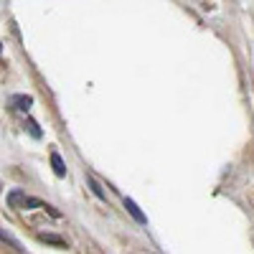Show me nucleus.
<instances>
[{
  "label": "nucleus",
  "mask_w": 254,
  "mask_h": 254,
  "mask_svg": "<svg viewBox=\"0 0 254 254\" xmlns=\"http://www.w3.org/2000/svg\"><path fill=\"white\" fill-rule=\"evenodd\" d=\"M28 127H31V135H33V137H41V130H38V125H36L33 120L28 122Z\"/></svg>",
  "instance_id": "6e6552de"
},
{
  "label": "nucleus",
  "mask_w": 254,
  "mask_h": 254,
  "mask_svg": "<svg viewBox=\"0 0 254 254\" xmlns=\"http://www.w3.org/2000/svg\"><path fill=\"white\" fill-rule=\"evenodd\" d=\"M23 201H26V193H23V190L15 188V190H10V193H8V203H10L13 208H15L18 203H23Z\"/></svg>",
  "instance_id": "20e7f679"
},
{
  "label": "nucleus",
  "mask_w": 254,
  "mask_h": 254,
  "mask_svg": "<svg viewBox=\"0 0 254 254\" xmlns=\"http://www.w3.org/2000/svg\"><path fill=\"white\" fill-rule=\"evenodd\" d=\"M31 102H33L31 97H15V104H18V110H23V112H26V110L31 107Z\"/></svg>",
  "instance_id": "423d86ee"
},
{
  "label": "nucleus",
  "mask_w": 254,
  "mask_h": 254,
  "mask_svg": "<svg viewBox=\"0 0 254 254\" xmlns=\"http://www.w3.org/2000/svg\"><path fill=\"white\" fill-rule=\"evenodd\" d=\"M125 208H127V214H130L137 224H145V221H147V219H145V214L140 211V206H137L132 198H125Z\"/></svg>",
  "instance_id": "f257e3e1"
},
{
  "label": "nucleus",
  "mask_w": 254,
  "mask_h": 254,
  "mask_svg": "<svg viewBox=\"0 0 254 254\" xmlns=\"http://www.w3.org/2000/svg\"><path fill=\"white\" fill-rule=\"evenodd\" d=\"M38 239L46 242V244H59V247H64V239L56 237V234H38Z\"/></svg>",
  "instance_id": "39448f33"
},
{
  "label": "nucleus",
  "mask_w": 254,
  "mask_h": 254,
  "mask_svg": "<svg viewBox=\"0 0 254 254\" xmlns=\"http://www.w3.org/2000/svg\"><path fill=\"white\" fill-rule=\"evenodd\" d=\"M51 165H54V173H56L59 178L66 176V165H64V160H61L59 153H51Z\"/></svg>",
  "instance_id": "f03ea898"
},
{
  "label": "nucleus",
  "mask_w": 254,
  "mask_h": 254,
  "mask_svg": "<svg viewBox=\"0 0 254 254\" xmlns=\"http://www.w3.org/2000/svg\"><path fill=\"white\" fill-rule=\"evenodd\" d=\"M87 183H89V188H92V193H94V196H97L99 201H107V193H104V190H102V186H99V183H97V181H94L92 176L87 178Z\"/></svg>",
  "instance_id": "7ed1b4c3"
},
{
  "label": "nucleus",
  "mask_w": 254,
  "mask_h": 254,
  "mask_svg": "<svg viewBox=\"0 0 254 254\" xmlns=\"http://www.w3.org/2000/svg\"><path fill=\"white\" fill-rule=\"evenodd\" d=\"M38 206H44L38 198H26V201H23V208H38Z\"/></svg>",
  "instance_id": "0eeeda50"
}]
</instances>
